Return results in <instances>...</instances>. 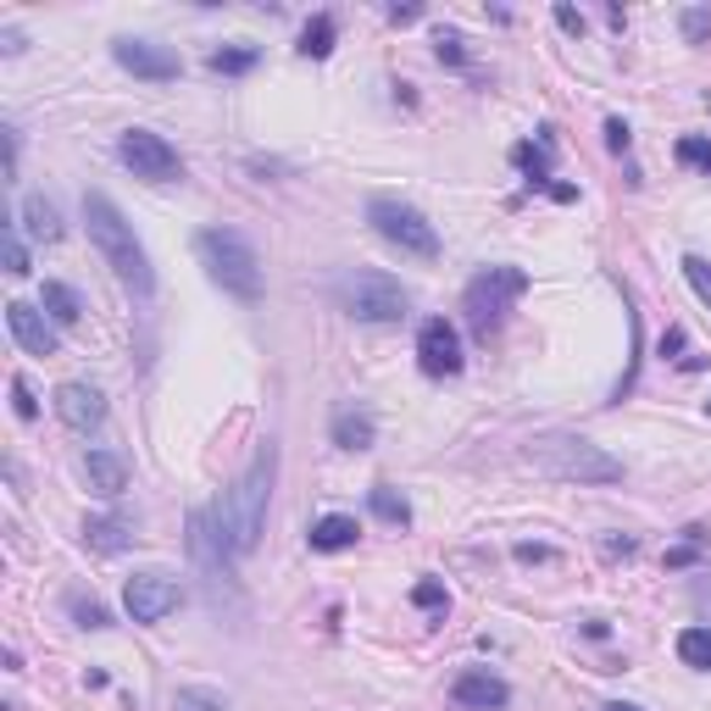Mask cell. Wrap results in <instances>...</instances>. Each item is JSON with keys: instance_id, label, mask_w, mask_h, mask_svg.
Here are the masks:
<instances>
[{"instance_id": "obj_2", "label": "cell", "mask_w": 711, "mask_h": 711, "mask_svg": "<svg viewBox=\"0 0 711 711\" xmlns=\"http://www.w3.org/2000/svg\"><path fill=\"white\" fill-rule=\"evenodd\" d=\"M84 223H89V240L94 251L106 256V267L128 283L134 295H151L156 290V278H151V262H145V245L134 240V223L101 195V189H89L84 195Z\"/></svg>"}, {"instance_id": "obj_5", "label": "cell", "mask_w": 711, "mask_h": 711, "mask_svg": "<svg viewBox=\"0 0 711 711\" xmlns=\"http://www.w3.org/2000/svg\"><path fill=\"white\" fill-rule=\"evenodd\" d=\"M334 301L340 312H351L356 322H401L411 295L401 290V283L390 272H378V267H351L334 278Z\"/></svg>"}, {"instance_id": "obj_44", "label": "cell", "mask_w": 711, "mask_h": 711, "mask_svg": "<svg viewBox=\"0 0 711 711\" xmlns=\"http://www.w3.org/2000/svg\"><path fill=\"white\" fill-rule=\"evenodd\" d=\"M706 411H711V401H706Z\"/></svg>"}, {"instance_id": "obj_15", "label": "cell", "mask_w": 711, "mask_h": 711, "mask_svg": "<svg viewBox=\"0 0 711 711\" xmlns=\"http://www.w3.org/2000/svg\"><path fill=\"white\" fill-rule=\"evenodd\" d=\"M450 700L467 706V711H500V706L511 700V689H506V678H495L490 668H467V673L450 684Z\"/></svg>"}, {"instance_id": "obj_23", "label": "cell", "mask_w": 711, "mask_h": 711, "mask_svg": "<svg viewBox=\"0 0 711 711\" xmlns=\"http://www.w3.org/2000/svg\"><path fill=\"white\" fill-rule=\"evenodd\" d=\"M372 440H378V429H372L367 411H340V417H334V445H340V450H367Z\"/></svg>"}, {"instance_id": "obj_34", "label": "cell", "mask_w": 711, "mask_h": 711, "mask_svg": "<svg viewBox=\"0 0 711 711\" xmlns=\"http://www.w3.org/2000/svg\"><path fill=\"white\" fill-rule=\"evenodd\" d=\"M684 39H689V45L711 39V12H706V7H689V12H684Z\"/></svg>"}, {"instance_id": "obj_41", "label": "cell", "mask_w": 711, "mask_h": 711, "mask_svg": "<svg viewBox=\"0 0 711 711\" xmlns=\"http://www.w3.org/2000/svg\"><path fill=\"white\" fill-rule=\"evenodd\" d=\"M417 17H422L417 7H390V23H417Z\"/></svg>"}, {"instance_id": "obj_30", "label": "cell", "mask_w": 711, "mask_h": 711, "mask_svg": "<svg viewBox=\"0 0 711 711\" xmlns=\"http://www.w3.org/2000/svg\"><path fill=\"white\" fill-rule=\"evenodd\" d=\"M173 711H228V706H223V695H212V689H178V695H173Z\"/></svg>"}, {"instance_id": "obj_37", "label": "cell", "mask_w": 711, "mask_h": 711, "mask_svg": "<svg viewBox=\"0 0 711 711\" xmlns=\"http://www.w3.org/2000/svg\"><path fill=\"white\" fill-rule=\"evenodd\" d=\"M556 23H561V34L584 39V12H579V7H567V0H561V7H556Z\"/></svg>"}, {"instance_id": "obj_28", "label": "cell", "mask_w": 711, "mask_h": 711, "mask_svg": "<svg viewBox=\"0 0 711 711\" xmlns=\"http://www.w3.org/2000/svg\"><path fill=\"white\" fill-rule=\"evenodd\" d=\"M411 606H422V611H440V618H445V611H450V589H445L440 579H422V584L411 589Z\"/></svg>"}, {"instance_id": "obj_22", "label": "cell", "mask_w": 711, "mask_h": 711, "mask_svg": "<svg viewBox=\"0 0 711 711\" xmlns=\"http://www.w3.org/2000/svg\"><path fill=\"white\" fill-rule=\"evenodd\" d=\"M367 506H372L378 523H390V529H406V523H411V500H406L401 490H390V484H372V490H367Z\"/></svg>"}, {"instance_id": "obj_13", "label": "cell", "mask_w": 711, "mask_h": 711, "mask_svg": "<svg viewBox=\"0 0 711 711\" xmlns=\"http://www.w3.org/2000/svg\"><path fill=\"white\" fill-rule=\"evenodd\" d=\"M7 328H12V340H17L28 356H56V351H62L56 322L45 317V312H34L28 301H12V306H7Z\"/></svg>"}, {"instance_id": "obj_33", "label": "cell", "mask_w": 711, "mask_h": 711, "mask_svg": "<svg viewBox=\"0 0 711 711\" xmlns=\"http://www.w3.org/2000/svg\"><path fill=\"white\" fill-rule=\"evenodd\" d=\"M12 411H17L23 422L39 417V401H34V390H28V378H12Z\"/></svg>"}, {"instance_id": "obj_10", "label": "cell", "mask_w": 711, "mask_h": 711, "mask_svg": "<svg viewBox=\"0 0 711 711\" xmlns=\"http://www.w3.org/2000/svg\"><path fill=\"white\" fill-rule=\"evenodd\" d=\"M417 361L429 378H456L461 372V334L445 317H429L417 328Z\"/></svg>"}, {"instance_id": "obj_35", "label": "cell", "mask_w": 711, "mask_h": 711, "mask_svg": "<svg viewBox=\"0 0 711 711\" xmlns=\"http://www.w3.org/2000/svg\"><path fill=\"white\" fill-rule=\"evenodd\" d=\"M434 45H440V62H450V67L467 62V39H461V34H440Z\"/></svg>"}, {"instance_id": "obj_32", "label": "cell", "mask_w": 711, "mask_h": 711, "mask_svg": "<svg viewBox=\"0 0 711 711\" xmlns=\"http://www.w3.org/2000/svg\"><path fill=\"white\" fill-rule=\"evenodd\" d=\"M0 251H7V272H12V278H23V272H28V245L17 240V228L0 233Z\"/></svg>"}, {"instance_id": "obj_31", "label": "cell", "mask_w": 711, "mask_h": 711, "mask_svg": "<svg viewBox=\"0 0 711 711\" xmlns=\"http://www.w3.org/2000/svg\"><path fill=\"white\" fill-rule=\"evenodd\" d=\"M684 278H689V290L711 306V262L706 256H684Z\"/></svg>"}, {"instance_id": "obj_27", "label": "cell", "mask_w": 711, "mask_h": 711, "mask_svg": "<svg viewBox=\"0 0 711 711\" xmlns=\"http://www.w3.org/2000/svg\"><path fill=\"white\" fill-rule=\"evenodd\" d=\"M67 611L78 618V629H112V611L101 600H89V595H67Z\"/></svg>"}, {"instance_id": "obj_6", "label": "cell", "mask_w": 711, "mask_h": 711, "mask_svg": "<svg viewBox=\"0 0 711 711\" xmlns=\"http://www.w3.org/2000/svg\"><path fill=\"white\" fill-rule=\"evenodd\" d=\"M529 290V272L523 267H484L479 278L467 283V295H461V312H467V328L479 340L500 334V322L511 312V301Z\"/></svg>"}, {"instance_id": "obj_43", "label": "cell", "mask_w": 711, "mask_h": 711, "mask_svg": "<svg viewBox=\"0 0 711 711\" xmlns=\"http://www.w3.org/2000/svg\"><path fill=\"white\" fill-rule=\"evenodd\" d=\"M600 711H639V706H629V700H611V706H600Z\"/></svg>"}, {"instance_id": "obj_18", "label": "cell", "mask_w": 711, "mask_h": 711, "mask_svg": "<svg viewBox=\"0 0 711 711\" xmlns=\"http://www.w3.org/2000/svg\"><path fill=\"white\" fill-rule=\"evenodd\" d=\"M312 550H328V556H334V550H351L356 539H361V529H356V517H317V523H312Z\"/></svg>"}, {"instance_id": "obj_16", "label": "cell", "mask_w": 711, "mask_h": 711, "mask_svg": "<svg viewBox=\"0 0 711 711\" xmlns=\"http://www.w3.org/2000/svg\"><path fill=\"white\" fill-rule=\"evenodd\" d=\"M84 479H89L94 495L117 500V495L128 490V461H123L117 450H89V456H84Z\"/></svg>"}, {"instance_id": "obj_3", "label": "cell", "mask_w": 711, "mask_h": 711, "mask_svg": "<svg viewBox=\"0 0 711 711\" xmlns=\"http://www.w3.org/2000/svg\"><path fill=\"white\" fill-rule=\"evenodd\" d=\"M195 251H201V267L212 272L217 290H228L233 301H262V256L251 251L240 228H206Z\"/></svg>"}, {"instance_id": "obj_7", "label": "cell", "mask_w": 711, "mask_h": 711, "mask_svg": "<svg viewBox=\"0 0 711 711\" xmlns=\"http://www.w3.org/2000/svg\"><path fill=\"white\" fill-rule=\"evenodd\" d=\"M367 223L384 233V240L395 245V251H406V256H422V262H434L440 256V228L422 217L417 206H406V201H395V195H378V201H367Z\"/></svg>"}, {"instance_id": "obj_19", "label": "cell", "mask_w": 711, "mask_h": 711, "mask_svg": "<svg viewBox=\"0 0 711 711\" xmlns=\"http://www.w3.org/2000/svg\"><path fill=\"white\" fill-rule=\"evenodd\" d=\"M23 228L34 233V240L56 245V240H62V212L45 201V195H28V201H23Z\"/></svg>"}, {"instance_id": "obj_26", "label": "cell", "mask_w": 711, "mask_h": 711, "mask_svg": "<svg viewBox=\"0 0 711 711\" xmlns=\"http://www.w3.org/2000/svg\"><path fill=\"white\" fill-rule=\"evenodd\" d=\"M678 661H684V668L711 673V629H684L678 634Z\"/></svg>"}, {"instance_id": "obj_4", "label": "cell", "mask_w": 711, "mask_h": 711, "mask_svg": "<svg viewBox=\"0 0 711 711\" xmlns=\"http://www.w3.org/2000/svg\"><path fill=\"white\" fill-rule=\"evenodd\" d=\"M534 467H545L550 479H567V484H618L623 479V461L589 445V440H573V434H550L529 450Z\"/></svg>"}, {"instance_id": "obj_9", "label": "cell", "mask_w": 711, "mask_h": 711, "mask_svg": "<svg viewBox=\"0 0 711 711\" xmlns=\"http://www.w3.org/2000/svg\"><path fill=\"white\" fill-rule=\"evenodd\" d=\"M189 556H195V567H201V579H206V589L217 595V589H233V567H228V539L217 534V523H212V511H195L189 517Z\"/></svg>"}, {"instance_id": "obj_40", "label": "cell", "mask_w": 711, "mask_h": 711, "mask_svg": "<svg viewBox=\"0 0 711 711\" xmlns=\"http://www.w3.org/2000/svg\"><path fill=\"white\" fill-rule=\"evenodd\" d=\"M545 556H550L545 545H517V561H545Z\"/></svg>"}, {"instance_id": "obj_12", "label": "cell", "mask_w": 711, "mask_h": 711, "mask_svg": "<svg viewBox=\"0 0 711 711\" xmlns=\"http://www.w3.org/2000/svg\"><path fill=\"white\" fill-rule=\"evenodd\" d=\"M112 56H117L123 73L145 78V84H167V78H178V56L167 51V45H156V39H117V45H112Z\"/></svg>"}, {"instance_id": "obj_11", "label": "cell", "mask_w": 711, "mask_h": 711, "mask_svg": "<svg viewBox=\"0 0 711 711\" xmlns=\"http://www.w3.org/2000/svg\"><path fill=\"white\" fill-rule=\"evenodd\" d=\"M178 584L167 579V573H139V579H128V589H123V606H128V618L134 623H162L167 611H178Z\"/></svg>"}, {"instance_id": "obj_17", "label": "cell", "mask_w": 711, "mask_h": 711, "mask_svg": "<svg viewBox=\"0 0 711 711\" xmlns=\"http://www.w3.org/2000/svg\"><path fill=\"white\" fill-rule=\"evenodd\" d=\"M511 162L529 173V183H545V178H550V162H556V134L539 128L534 139H523V145L511 151Z\"/></svg>"}, {"instance_id": "obj_14", "label": "cell", "mask_w": 711, "mask_h": 711, "mask_svg": "<svg viewBox=\"0 0 711 711\" xmlns=\"http://www.w3.org/2000/svg\"><path fill=\"white\" fill-rule=\"evenodd\" d=\"M56 417L67 422L73 434H89V429H101L106 422V401L94 384H62L56 390Z\"/></svg>"}, {"instance_id": "obj_36", "label": "cell", "mask_w": 711, "mask_h": 711, "mask_svg": "<svg viewBox=\"0 0 711 711\" xmlns=\"http://www.w3.org/2000/svg\"><path fill=\"white\" fill-rule=\"evenodd\" d=\"M661 356H673V361H684V367H700L695 356H684V328H668V334H661Z\"/></svg>"}, {"instance_id": "obj_25", "label": "cell", "mask_w": 711, "mask_h": 711, "mask_svg": "<svg viewBox=\"0 0 711 711\" xmlns=\"http://www.w3.org/2000/svg\"><path fill=\"white\" fill-rule=\"evenodd\" d=\"M256 62H262L256 45H223V51H212V56H206V67H212V73H223V78H240V73H251Z\"/></svg>"}, {"instance_id": "obj_38", "label": "cell", "mask_w": 711, "mask_h": 711, "mask_svg": "<svg viewBox=\"0 0 711 711\" xmlns=\"http://www.w3.org/2000/svg\"><path fill=\"white\" fill-rule=\"evenodd\" d=\"M606 145H611V151H629V123H623V117L606 123Z\"/></svg>"}, {"instance_id": "obj_20", "label": "cell", "mask_w": 711, "mask_h": 711, "mask_svg": "<svg viewBox=\"0 0 711 711\" xmlns=\"http://www.w3.org/2000/svg\"><path fill=\"white\" fill-rule=\"evenodd\" d=\"M45 317H51V322H62V328H73L78 317H84V301H78V290H73V283H62V278H51V283H45Z\"/></svg>"}, {"instance_id": "obj_29", "label": "cell", "mask_w": 711, "mask_h": 711, "mask_svg": "<svg viewBox=\"0 0 711 711\" xmlns=\"http://www.w3.org/2000/svg\"><path fill=\"white\" fill-rule=\"evenodd\" d=\"M678 162H684V167H700V173H711V139H700V134H684V139H678Z\"/></svg>"}, {"instance_id": "obj_24", "label": "cell", "mask_w": 711, "mask_h": 711, "mask_svg": "<svg viewBox=\"0 0 711 711\" xmlns=\"http://www.w3.org/2000/svg\"><path fill=\"white\" fill-rule=\"evenodd\" d=\"M334 39H340V23L328 17V12H317L306 28H301V56H312V62H322L328 51H334Z\"/></svg>"}, {"instance_id": "obj_42", "label": "cell", "mask_w": 711, "mask_h": 711, "mask_svg": "<svg viewBox=\"0 0 711 711\" xmlns=\"http://www.w3.org/2000/svg\"><path fill=\"white\" fill-rule=\"evenodd\" d=\"M606 556H634V539H606Z\"/></svg>"}, {"instance_id": "obj_8", "label": "cell", "mask_w": 711, "mask_h": 711, "mask_svg": "<svg viewBox=\"0 0 711 711\" xmlns=\"http://www.w3.org/2000/svg\"><path fill=\"white\" fill-rule=\"evenodd\" d=\"M117 156L134 167V178H151V183H173V178H183L178 151L167 145L162 134H151V128H128V134L117 139Z\"/></svg>"}, {"instance_id": "obj_1", "label": "cell", "mask_w": 711, "mask_h": 711, "mask_svg": "<svg viewBox=\"0 0 711 711\" xmlns=\"http://www.w3.org/2000/svg\"><path fill=\"white\" fill-rule=\"evenodd\" d=\"M272 472H278V450L272 445H262L256 450V461L245 467V479L233 484L217 506H212V523H217V534L228 539V550L233 556H251L256 550V539H262V523H267V495H272Z\"/></svg>"}, {"instance_id": "obj_21", "label": "cell", "mask_w": 711, "mask_h": 711, "mask_svg": "<svg viewBox=\"0 0 711 711\" xmlns=\"http://www.w3.org/2000/svg\"><path fill=\"white\" fill-rule=\"evenodd\" d=\"M84 545L101 550V556H117V550L134 545V534H128V523H112V517H89V523H84Z\"/></svg>"}, {"instance_id": "obj_39", "label": "cell", "mask_w": 711, "mask_h": 711, "mask_svg": "<svg viewBox=\"0 0 711 711\" xmlns=\"http://www.w3.org/2000/svg\"><path fill=\"white\" fill-rule=\"evenodd\" d=\"M695 606H700V611H711V573H706V579H695Z\"/></svg>"}]
</instances>
